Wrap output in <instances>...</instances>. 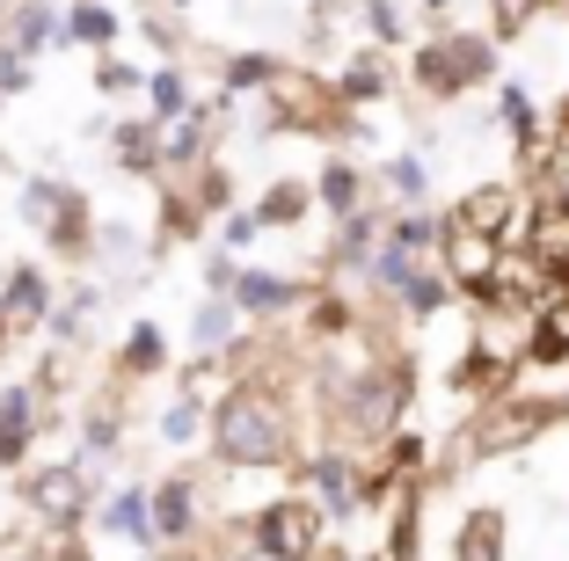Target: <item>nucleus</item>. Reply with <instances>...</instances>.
I'll return each mask as SVG.
<instances>
[{"instance_id": "2eb2a0df", "label": "nucleus", "mask_w": 569, "mask_h": 561, "mask_svg": "<svg viewBox=\"0 0 569 561\" xmlns=\"http://www.w3.org/2000/svg\"><path fill=\"white\" fill-rule=\"evenodd\" d=\"M96 321H102V284H96V278H73L67 292H59V307H51V321H44V343H59V350H88Z\"/></svg>"}, {"instance_id": "ddd939ff", "label": "nucleus", "mask_w": 569, "mask_h": 561, "mask_svg": "<svg viewBox=\"0 0 569 561\" xmlns=\"http://www.w3.org/2000/svg\"><path fill=\"white\" fill-rule=\"evenodd\" d=\"M96 204H88V190H67V204H59V219H51L44 233H37V241L51 248V256H59V263H73V270H88L96 263Z\"/></svg>"}, {"instance_id": "39448f33", "label": "nucleus", "mask_w": 569, "mask_h": 561, "mask_svg": "<svg viewBox=\"0 0 569 561\" xmlns=\"http://www.w3.org/2000/svg\"><path fill=\"white\" fill-rule=\"evenodd\" d=\"M526 198H533V182L526 176H489L475 190L452 198V227H475V233H497V241H519L526 233Z\"/></svg>"}, {"instance_id": "f704fd0d", "label": "nucleus", "mask_w": 569, "mask_h": 561, "mask_svg": "<svg viewBox=\"0 0 569 561\" xmlns=\"http://www.w3.org/2000/svg\"><path fill=\"white\" fill-rule=\"evenodd\" d=\"M227 561H278L270 547H256V540H227Z\"/></svg>"}, {"instance_id": "f03ea898", "label": "nucleus", "mask_w": 569, "mask_h": 561, "mask_svg": "<svg viewBox=\"0 0 569 561\" xmlns=\"http://www.w3.org/2000/svg\"><path fill=\"white\" fill-rule=\"evenodd\" d=\"M503 81V37L497 30H431L409 51V88L423 102H460L475 88Z\"/></svg>"}, {"instance_id": "4468645a", "label": "nucleus", "mask_w": 569, "mask_h": 561, "mask_svg": "<svg viewBox=\"0 0 569 561\" xmlns=\"http://www.w3.org/2000/svg\"><path fill=\"white\" fill-rule=\"evenodd\" d=\"M0 307H8L22 329H44L51 307H59V284H51V270L37 263V256H22V263H8V278H0Z\"/></svg>"}, {"instance_id": "20e7f679", "label": "nucleus", "mask_w": 569, "mask_h": 561, "mask_svg": "<svg viewBox=\"0 0 569 561\" xmlns=\"http://www.w3.org/2000/svg\"><path fill=\"white\" fill-rule=\"evenodd\" d=\"M102 489H110V481H96V467L67 452L59 467H37V474H22V511H30L44 532L88 525V518H96V503H102Z\"/></svg>"}, {"instance_id": "1a4fd4ad", "label": "nucleus", "mask_w": 569, "mask_h": 561, "mask_svg": "<svg viewBox=\"0 0 569 561\" xmlns=\"http://www.w3.org/2000/svg\"><path fill=\"white\" fill-rule=\"evenodd\" d=\"M503 256H511V241H497V233H475V227H452V219H446V241H438V270L460 284V299H482L489 284H497Z\"/></svg>"}, {"instance_id": "a211bd4d", "label": "nucleus", "mask_w": 569, "mask_h": 561, "mask_svg": "<svg viewBox=\"0 0 569 561\" xmlns=\"http://www.w3.org/2000/svg\"><path fill=\"white\" fill-rule=\"evenodd\" d=\"M118 387H124V372H118ZM118 387L110 394H96L81 409V438H73V460H88V467H102V460H118V445H124V415H118Z\"/></svg>"}, {"instance_id": "f257e3e1", "label": "nucleus", "mask_w": 569, "mask_h": 561, "mask_svg": "<svg viewBox=\"0 0 569 561\" xmlns=\"http://www.w3.org/2000/svg\"><path fill=\"white\" fill-rule=\"evenodd\" d=\"M212 460L227 467V474L300 467V409L284 394V372L249 364V372L212 401Z\"/></svg>"}, {"instance_id": "2f4dec72", "label": "nucleus", "mask_w": 569, "mask_h": 561, "mask_svg": "<svg viewBox=\"0 0 569 561\" xmlns=\"http://www.w3.org/2000/svg\"><path fill=\"white\" fill-rule=\"evenodd\" d=\"M263 212H256V204H234V212H227V219H219V248H234V256H241V248H256V241H263Z\"/></svg>"}, {"instance_id": "bb28decb", "label": "nucleus", "mask_w": 569, "mask_h": 561, "mask_svg": "<svg viewBox=\"0 0 569 561\" xmlns=\"http://www.w3.org/2000/svg\"><path fill=\"white\" fill-rule=\"evenodd\" d=\"M147 110L161 117V124H176V117H190V110H198V96H190V73L176 67V59L147 73Z\"/></svg>"}, {"instance_id": "4c0bfd02", "label": "nucleus", "mask_w": 569, "mask_h": 561, "mask_svg": "<svg viewBox=\"0 0 569 561\" xmlns=\"http://www.w3.org/2000/svg\"><path fill=\"white\" fill-rule=\"evenodd\" d=\"M139 561H168V554H139Z\"/></svg>"}, {"instance_id": "473e14b6", "label": "nucleus", "mask_w": 569, "mask_h": 561, "mask_svg": "<svg viewBox=\"0 0 569 561\" xmlns=\"http://www.w3.org/2000/svg\"><path fill=\"white\" fill-rule=\"evenodd\" d=\"M147 73H153V67H124V59H110V51H102L96 88H102V96H147Z\"/></svg>"}, {"instance_id": "e433bc0d", "label": "nucleus", "mask_w": 569, "mask_h": 561, "mask_svg": "<svg viewBox=\"0 0 569 561\" xmlns=\"http://www.w3.org/2000/svg\"><path fill=\"white\" fill-rule=\"evenodd\" d=\"M446 8H452V0H423V16H431V22H438V16H446Z\"/></svg>"}, {"instance_id": "c756f323", "label": "nucleus", "mask_w": 569, "mask_h": 561, "mask_svg": "<svg viewBox=\"0 0 569 561\" xmlns=\"http://www.w3.org/2000/svg\"><path fill=\"white\" fill-rule=\"evenodd\" d=\"M190 204H198L204 219H227V212H234V182H227V168H219V161H204L198 176H190Z\"/></svg>"}, {"instance_id": "6ab92c4d", "label": "nucleus", "mask_w": 569, "mask_h": 561, "mask_svg": "<svg viewBox=\"0 0 569 561\" xmlns=\"http://www.w3.org/2000/svg\"><path fill=\"white\" fill-rule=\"evenodd\" d=\"M153 438H161L168 452L212 445V401H204V394H176V401L161 409V423H153Z\"/></svg>"}, {"instance_id": "6e6552de", "label": "nucleus", "mask_w": 569, "mask_h": 561, "mask_svg": "<svg viewBox=\"0 0 569 561\" xmlns=\"http://www.w3.org/2000/svg\"><path fill=\"white\" fill-rule=\"evenodd\" d=\"M212 481H198V474H161L153 481V525H161V547H190V540H204V532H219L212 525Z\"/></svg>"}, {"instance_id": "7ed1b4c3", "label": "nucleus", "mask_w": 569, "mask_h": 561, "mask_svg": "<svg viewBox=\"0 0 569 561\" xmlns=\"http://www.w3.org/2000/svg\"><path fill=\"white\" fill-rule=\"evenodd\" d=\"M241 540L270 547L278 561H321L336 547V525H329V511H321L315 495L292 481V489H278V495H263V503H256L249 525H241Z\"/></svg>"}, {"instance_id": "c9c22d12", "label": "nucleus", "mask_w": 569, "mask_h": 561, "mask_svg": "<svg viewBox=\"0 0 569 561\" xmlns=\"http://www.w3.org/2000/svg\"><path fill=\"white\" fill-rule=\"evenodd\" d=\"M16 335H22V321L8 314V307H0V364H8V350H16Z\"/></svg>"}, {"instance_id": "412c9836", "label": "nucleus", "mask_w": 569, "mask_h": 561, "mask_svg": "<svg viewBox=\"0 0 569 561\" xmlns=\"http://www.w3.org/2000/svg\"><path fill=\"white\" fill-rule=\"evenodd\" d=\"M8 51H22V59H37V51L59 44V8L51 0H16L8 8V37H0Z\"/></svg>"}, {"instance_id": "dca6fc26", "label": "nucleus", "mask_w": 569, "mask_h": 561, "mask_svg": "<svg viewBox=\"0 0 569 561\" xmlns=\"http://www.w3.org/2000/svg\"><path fill=\"white\" fill-rule=\"evenodd\" d=\"M372 190H380V176H366V168H358L351 153H329V161H321V176H315V204H321L329 219L366 212Z\"/></svg>"}, {"instance_id": "f8f14e48", "label": "nucleus", "mask_w": 569, "mask_h": 561, "mask_svg": "<svg viewBox=\"0 0 569 561\" xmlns=\"http://www.w3.org/2000/svg\"><path fill=\"white\" fill-rule=\"evenodd\" d=\"M446 561H511V518L497 503H468L446 540Z\"/></svg>"}, {"instance_id": "393cba45", "label": "nucleus", "mask_w": 569, "mask_h": 561, "mask_svg": "<svg viewBox=\"0 0 569 561\" xmlns=\"http://www.w3.org/2000/svg\"><path fill=\"white\" fill-rule=\"evenodd\" d=\"M67 190H73V182H59V176H22L16 182V219L30 233H44L51 219H59V204H67Z\"/></svg>"}, {"instance_id": "a878e982", "label": "nucleus", "mask_w": 569, "mask_h": 561, "mask_svg": "<svg viewBox=\"0 0 569 561\" xmlns=\"http://www.w3.org/2000/svg\"><path fill=\"white\" fill-rule=\"evenodd\" d=\"M256 212H263V227H300V219L307 212H315V182H300V176H278V182H270V190H263V198H256Z\"/></svg>"}, {"instance_id": "cd10ccee", "label": "nucleus", "mask_w": 569, "mask_h": 561, "mask_svg": "<svg viewBox=\"0 0 569 561\" xmlns=\"http://www.w3.org/2000/svg\"><path fill=\"white\" fill-rule=\"evenodd\" d=\"M219 73H227V96H263V88H278L284 67L270 59V51H227Z\"/></svg>"}, {"instance_id": "72a5a7b5", "label": "nucleus", "mask_w": 569, "mask_h": 561, "mask_svg": "<svg viewBox=\"0 0 569 561\" xmlns=\"http://www.w3.org/2000/svg\"><path fill=\"white\" fill-rule=\"evenodd\" d=\"M30 88H37L30 59H22V51H8V44H0V96H30Z\"/></svg>"}, {"instance_id": "9d476101", "label": "nucleus", "mask_w": 569, "mask_h": 561, "mask_svg": "<svg viewBox=\"0 0 569 561\" xmlns=\"http://www.w3.org/2000/svg\"><path fill=\"white\" fill-rule=\"evenodd\" d=\"M241 307V314L256 321V329H270V321H284V314H300L307 299V284L300 278H284V270H263V263H241V278H234V292H227Z\"/></svg>"}, {"instance_id": "9b49d317", "label": "nucleus", "mask_w": 569, "mask_h": 561, "mask_svg": "<svg viewBox=\"0 0 569 561\" xmlns=\"http://www.w3.org/2000/svg\"><path fill=\"white\" fill-rule=\"evenodd\" d=\"M329 88H336V102H343V110H372V102H387L395 88H402L395 51H387V44H358L351 59L329 73Z\"/></svg>"}, {"instance_id": "7c9ffc66", "label": "nucleus", "mask_w": 569, "mask_h": 561, "mask_svg": "<svg viewBox=\"0 0 569 561\" xmlns=\"http://www.w3.org/2000/svg\"><path fill=\"white\" fill-rule=\"evenodd\" d=\"M548 8H555V0H489V30H497L503 44H519V37L533 30Z\"/></svg>"}, {"instance_id": "c85d7f7f", "label": "nucleus", "mask_w": 569, "mask_h": 561, "mask_svg": "<svg viewBox=\"0 0 569 561\" xmlns=\"http://www.w3.org/2000/svg\"><path fill=\"white\" fill-rule=\"evenodd\" d=\"M358 22H366L372 44H409V16H402V0H358Z\"/></svg>"}, {"instance_id": "4be33fe9", "label": "nucleus", "mask_w": 569, "mask_h": 561, "mask_svg": "<svg viewBox=\"0 0 569 561\" xmlns=\"http://www.w3.org/2000/svg\"><path fill=\"white\" fill-rule=\"evenodd\" d=\"M380 198L387 204H431V153H387L380 161Z\"/></svg>"}, {"instance_id": "f3484780", "label": "nucleus", "mask_w": 569, "mask_h": 561, "mask_svg": "<svg viewBox=\"0 0 569 561\" xmlns=\"http://www.w3.org/2000/svg\"><path fill=\"white\" fill-rule=\"evenodd\" d=\"M161 132H168L161 117L139 110V117H118L102 139H110V161H118L124 176H161Z\"/></svg>"}, {"instance_id": "b1692460", "label": "nucleus", "mask_w": 569, "mask_h": 561, "mask_svg": "<svg viewBox=\"0 0 569 561\" xmlns=\"http://www.w3.org/2000/svg\"><path fill=\"white\" fill-rule=\"evenodd\" d=\"M387 241L409 248V256H438V241H446V212H431V204H395Z\"/></svg>"}, {"instance_id": "58836bf2", "label": "nucleus", "mask_w": 569, "mask_h": 561, "mask_svg": "<svg viewBox=\"0 0 569 561\" xmlns=\"http://www.w3.org/2000/svg\"><path fill=\"white\" fill-rule=\"evenodd\" d=\"M0 110H8V96H0Z\"/></svg>"}, {"instance_id": "aec40b11", "label": "nucleus", "mask_w": 569, "mask_h": 561, "mask_svg": "<svg viewBox=\"0 0 569 561\" xmlns=\"http://www.w3.org/2000/svg\"><path fill=\"white\" fill-rule=\"evenodd\" d=\"M118 372H124V380H153V372H168V329H161V321H147V314H139L132 321V329H124V343H118Z\"/></svg>"}, {"instance_id": "423d86ee", "label": "nucleus", "mask_w": 569, "mask_h": 561, "mask_svg": "<svg viewBox=\"0 0 569 561\" xmlns=\"http://www.w3.org/2000/svg\"><path fill=\"white\" fill-rule=\"evenodd\" d=\"M96 540H118V547H132V554H161V525H153V481H110L102 489V503H96Z\"/></svg>"}, {"instance_id": "5701e85b", "label": "nucleus", "mask_w": 569, "mask_h": 561, "mask_svg": "<svg viewBox=\"0 0 569 561\" xmlns=\"http://www.w3.org/2000/svg\"><path fill=\"white\" fill-rule=\"evenodd\" d=\"M118 30L124 22L102 8V0H73L67 16H59V44H88V51H110L118 44Z\"/></svg>"}, {"instance_id": "0eeeda50", "label": "nucleus", "mask_w": 569, "mask_h": 561, "mask_svg": "<svg viewBox=\"0 0 569 561\" xmlns=\"http://www.w3.org/2000/svg\"><path fill=\"white\" fill-rule=\"evenodd\" d=\"M51 415H59V409L37 394V380L0 387V474H22V467H30L37 438H44V430H59Z\"/></svg>"}]
</instances>
